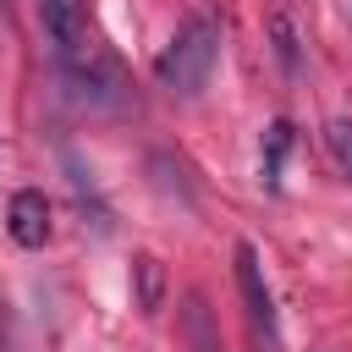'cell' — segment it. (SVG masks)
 Instances as JSON below:
<instances>
[{
  "mask_svg": "<svg viewBox=\"0 0 352 352\" xmlns=\"http://www.w3.org/2000/svg\"><path fill=\"white\" fill-rule=\"evenodd\" d=\"M214 60H220V16H214V11H198V16H187V22L170 33V44H165L160 60H154V77H160V88H170V94H198V88L209 82Z\"/></svg>",
  "mask_w": 352,
  "mask_h": 352,
  "instance_id": "obj_1",
  "label": "cell"
},
{
  "mask_svg": "<svg viewBox=\"0 0 352 352\" xmlns=\"http://www.w3.org/2000/svg\"><path fill=\"white\" fill-rule=\"evenodd\" d=\"M236 286H242V302H248V319L264 341H275V302H270V286H264V270H258V253L253 242H236Z\"/></svg>",
  "mask_w": 352,
  "mask_h": 352,
  "instance_id": "obj_2",
  "label": "cell"
},
{
  "mask_svg": "<svg viewBox=\"0 0 352 352\" xmlns=\"http://www.w3.org/2000/svg\"><path fill=\"white\" fill-rule=\"evenodd\" d=\"M6 231H11L16 248H44V242H50V198H44L38 187L11 192V204H6Z\"/></svg>",
  "mask_w": 352,
  "mask_h": 352,
  "instance_id": "obj_3",
  "label": "cell"
},
{
  "mask_svg": "<svg viewBox=\"0 0 352 352\" xmlns=\"http://www.w3.org/2000/svg\"><path fill=\"white\" fill-rule=\"evenodd\" d=\"M38 22H44V33H50L55 60H66V55L88 38V11H82V0H38Z\"/></svg>",
  "mask_w": 352,
  "mask_h": 352,
  "instance_id": "obj_4",
  "label": "cell"
},
{
  "mask_svg": "<svg viewBox=\"0 0 352 352\" xmlns=\"http://www.w3.org/2000/svg\"><path fill=\"white\" fill-rule=\"evenodd\" d=\"M132 302H138V314H160L165 308V264L154 253L132 258Z\"/></svg>",
  "mask_w": 352,
  "mask_h": 352,
  "instance_id": "obj_5",
  "label": "cell"
},
{
  "mask_svg": "<svg viewBox=\"0 0 352 352\" xmlns=\"http://www.w3.org/2000/svg\"><path fill=\"white\" fill-rule=\"evenodd\" d=\"M182 324H187V346H192V352H226V346H220V330H214V319H209V308H204V297H187Z\"/></svg>",
  "mask_w": 352,
  "mask_h": 352,
  "instance_id": "obj_6",
  "label": "cell"
},
{
  "mask_svg": "<svg viewBox=\"0 0 352 352\" xmlns=\"http://www.w3.org/2000/svg\"><path fill=\"white\" fill-rule=\"evenodd\" d=\"M324 148H330V160L341 165V176L352 182V121H346V116L324 121Z\"/></svg>",
  "mask_w": 352,
  "mask_h": 352,
  "instance_id": "obj_7",
  "label": "cell"
},
{
  "mask_svg": "<svg viewBox=\"0 0 352 352\" xmlns=\"http://www.w3.org/2000/svg\"><path fill=\"white\" fill-rule=\"evenodd\" d=\"M286 148H292V126H286V121H275V126H270V138H264V187H275V182H280V160H286Z\"/></svg>",
  "mask_w": 352,
  "mask_h": 352,
  "instance_id": "obj_8",
  "label": "cell"
},
{
  "mask_svg": "<svg viewBox=\"0 0 352 352\" xmlns=\"http://www.w3.org/2000/svg\"><path fill=\"white\" fill-rule=\"evenodd\" d=\"M270 38H275L280 66H286V72H297V44H302V38H297V28H292V16H286V11H275V16H270Z\"/></svg>",
  "mask_w": 352,
  "mask_h": 352,
  "instance_id": "obj_9",
  "label": "cell"
}]
</instances>
